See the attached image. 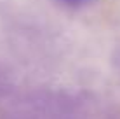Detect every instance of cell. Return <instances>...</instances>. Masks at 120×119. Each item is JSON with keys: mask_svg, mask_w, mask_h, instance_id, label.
Returning <instances> with one entry per match:
<instances>
[{"mask_svg": "<svg viewBox=\"0 0 120 119\" xmlns=\"http://www.w3.org/2000/svg\"><path fill=\"white\" fill-rule=\"evenodd\" d=\"M64 2H85V0H64Z\"/></svg>", "mask_w": 120, "mask_h": 119, "instance_id": "1", "label": "cell"}]
</instances>
